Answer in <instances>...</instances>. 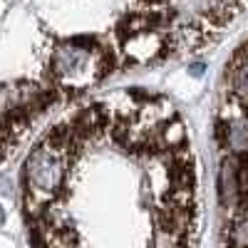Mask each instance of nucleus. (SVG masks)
Listing matches in <instances>:
<instances>
[{
  "label": "nucleus",
  "mask_w": 248,
  "mask_h": 248,
  "mask_svg": "<svg viewBox=\"0 0 248 248\" xmlns=\"http://www.w3.org/2000/svg\"><path fill=\"white\" fill-rule=\"evenodd\" d=\"M30 248H194L201 203L189 137L149 97L129 156L85 161L55 127L23 164Z\"/></svg>",
  "instance_id": "nucleus-1"
},
{
  "label": "nucleus",
  "mask_w": 248,
  "mask_h": 248,
  "mask_svg": "<svg viewBox=\"0 0 248 248\" xmlns=\"http://www.w3.org/2000/svg\"><path fill=\"white\" fill-rule=\"evenodd\" d=\"M0 226H3V209H0Z\"/></svg>",
  "instance_id": "nucleus-2"
}]
</instances>
